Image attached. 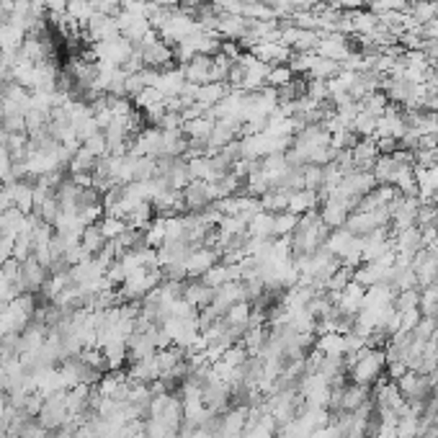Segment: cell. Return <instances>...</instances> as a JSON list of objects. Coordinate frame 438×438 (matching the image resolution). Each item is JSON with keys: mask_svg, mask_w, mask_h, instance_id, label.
<instances>
[{"mask_svg": "<svg viewBox=\"0 0 438 438\" xmlns=\"http://www.w3.org/2000/svg\"><path fill=\"white\" fill-rule=\"evenodd\" d=\"M346 371L354 384H364V387H374L384 374H387V356L384 348H369L364 346L359 354L343 356Z\"/></svg>", "mask_w": 438, "mask_h": 438, "instance_id": "cell-1", "label": "cell"}, {"mask_svg": "<svg viewBox=\"0 0 438 438\" xmlns=\"http://www.w3.org/2000/svg\"><path fill=\"white\" fill-rule=\"evenodd\" d=\"M163 281V271L160 269H140L135 274H129L121 286H116V294H119V302H132L140 304L142 299L147 297L150 291L157 289V283Z\"/></svg>", "mask_w": 438, "mask_h": 438, "instance_id": "cell-2", "label": "cell"}, {"mask_svg": "<svg viewBox=\"0 0 438 438\" xmlns=\"http://www.w3.org/2000/svg\"><path fill=\"white\" fill-rule=\"evenodd\" d=\"M137 50L142 52V60H145V67H152V70H168L176 55H173V47L165 44L160 39L157 31H150L140 44H135Z\"/></svg>", "mask_w": 438, "mask_h": 438, "instance_id": "cell-3", "label": "cell"}, {"mask_svg": "<svg viewBox=\"0 0 438 438\" xmlns=\"http://www.w3.org/2000/svg\"><path fill=\"white\" fill-rule=\"evenodd\" d=\"M67 392V389H64ZM64 392H57V395L47 397L42 405V410L36 415L39 425H42L44 431H60L67 420H70V412H67V405H64Z\"/></svg>", "mask_w": 438, "mask_h": 438, "instance_id": "cell-4", "label": "cell"}, {"mask_svg": "<svg viewBox=\"0 0 438 438\" xmlns=\"http://www.w3.org/2000/svg\"><path fill=\"white\" fill-rule=\"evenodd\" d=\"M397 387L403 392L405 403H428V397L433 395V384L425 374H417V371H405L400 379H397Z\"/></svg>", "mask_w": 438, "mask_h": 438, "instance_id": "cell-5", "label": "cell"}, {"mask_svg": "<svg viewBox=\"0 0 438 438\" xmlns=\"http://www.w3.org/2000/svg\"><path fill=\"white\" fill-rule=\"evenodd\" d=\"M181 196H184L186 212H204V209H209L217 201L212 184L209 181H196V178L181 191Z\"/></svg>", "mask_w": 438, "mask_h": 438, "instance_id": "cell-6", "label": "cell"}, {"mask_svg": "<svg viewBox=\"0 0 438 438\" xmlns=\"http://www.w3.org/2000/svg\"><path fill=\"white\" fill-rule=\"evenodd\" d=\"M47 276H50V271L44 269L42 263L31 255V258L21 261V271H18V286H21L23 294H36V291H42V283L47 281Z\"/></svg>", "mask_w": 438, "mask_h": 438, "instance_id": "cell-7", "label": "cell"}, {"mask_svg": "<svg viewBox=\"0 0 438 438\" xmlns=\"http://www.w3.org/2000/svg\"><path fill=\"white\" fill-rule=\"evenodd\" d=\"M219 261H222L219 250H214V247H209V245H201V247H196V250H191V255L186 258L189 279H201V276L212 269V266H217Z\"/></svg>", "mask_w": 438, "mask_h": 438, "instance_id": "cell-8", "label": "cell"}, {"mask_svg": "<svg viewBox=\"0 0 438 438\" xmlns=\"http://www.w3.org/2000/svg\"><path fill=\"white\" fill-rule=\"evenodd\" d=\"M85 36L91 39L93 44L99 42H106V39H113V36H119V26H116V18L108 13H96L91 16V21L85 23Z\"/></svg>", "mask_w": 438, "mask_h": 438, "instance_id": "cell-9", "label": "cell"}, {"mask_svg": "<svg viewBox=\"0 0 438 438\" xmlns=\"http://www.w3.org/2000/svg\"><path fill=\"white\" fill-rule=\"evenodd\" d=\"M184 302H189L196 312L206 310L214 299V289L204 279H186L184 281V294H181Z\"/></svg>", "mask_w": 438, "mask_h": 438, "instance_id": "cell-10", "label": "cell"}, {"mask_svg": "<svg viewBox=\"0 0 438 438\" xmlns=\"http://www.w3.org/2000/svg\"><path fill=\"white\" fill-rule=\"evenodd\" d=\"M96 392L101 397H108V400H124L129 392V374L127 371H119L113 369L108 374H103L96 384Z\"/></svg>", "mask_w": 438, "mask_h": 438, "instance_id": "cell-11", "label": "cell"}, {"mask_svg": "<svg viewBox=\"0 0 438 438\" xmlns=\"http://www.w3.org/2000/svg\"><path fill=\"white\" fill-rule=\"evenodd\" d=\"M364 294H366V286H361L359 281H351L343 291L335 294V307L340 310V315L346 318H356L364 307Z\"/></svg>", "mask_w": 438, "mask_h": 438, "instance_id": "cell-12", "label": "cell"}, {"mask_svg": "<svg viewBox=\"0 0 438 438\" xmlns=\"http://www.w3.org/2000/svg\"><path fill=\"white\" fill-rule=\"evenodd\" d=\"M366 403H371V387H364V384H354V382L343 384L338 410L335 412H356Z\"/></svg>", "mask_w": 438, "mask_h": 438, "instance_id": "cell-13", "label": "cell"}, {"mask_svg": "<svg viewBox=\"0 0 438 438\" xmlns=\"http://www.w3.org/2000/svg\"><path fill=\"white\" fill-rule=\"evenodd\" d=\"M250 52H253L261 62L269 64V67H276V64H289V57L294 55V50L286 47L283 42H261Z\"/></svg>", "mask_w": 438, "mask_h": 438, "instance_id": "cell-14", "label": "cell"}, {"mask_svg": "<svg viewBox=\"0 0 438 438\" xmlns=\"http://www.w3.org/2000/svg\"><path fill=\"white\" fill-rule=\"evenodd\" d=\"M237 302H245V289H242V281H230V283H222L214 289V299H212V307L219 312V315H225L232 304Z\"/></svg>", "mask_w": 438, "mask_h": 438, "instance_id": "cell-15", "label": "cell"}, {"mask_svg": "<svg viewBox=\"0 0 438 438\" xmlns=\"http://www.w3.org/2000/svg\"><path fill=\"white\" fill-rule=\"evenodd\" d=\"M8 196H11V204L16 209H21L23 214L34 212V184L28 181H16V184H8Z\"/></svg>", "mask_w": 438, "mask_h": 438, "instance_id": "cell-16", "label": "cell"}, {"mask_svg": "<svg viewBox=\"0 0 438 438\" xmlns=\"http://www.w3.org/2000/svg\"><path fill=\"white\" fill-rule=\"evenodd\" d=\"M320 217L330 230H338V227H346V219L351 217V209L346 204H340L335 198H325L320 204Z\"/></svg>", "mask_w": 438, "mask_h": 438, "instance_id": "cell-17", "label": "cell"}, {"mask_svg": "<svg viewBox=\"0 0 438 438\" xmlns=\"http://www.w3.org/2000/svg\"><path fill=\"white\" fill-rule=\"evenodd\" d=\"M129 379L132 382H140V384H152L160 379V366H157L155 356H150V359H140V361H132V366H129Z\"/></svg>", "mask_w": 438, "mask_h": 438, "instance_id": "cell-18", "label": "cell"}, {"mask_svg": "<svg viewBox=\"0 0 438 438\" xmlns=\"http://www.w3.org/2000/svg\"><path fill=\"white\" fill-rule=\"evenodd\" d=\"M354 281H359L361 286H374V283H389V269L382 263H361L359 269L354 271Z\"/></svg>", "mask_w": 438, "mask_h": 438, "instance_id": "cell-19", "label": "cell"}, {"mask_svg": "<svg viewBox=\"0 0 438 438\" xmlns=\"http://www.w3.org/2000/svg\"><path fill=\"white\" fill-rule=\"evenodd\" d=\"M26 219H28V214H23L21 209H16V206L6 209V212L0 214V235H3V237H18V235L26 230Z\"/></svg>", "mask_w": 438, "mask_h": 438, "instance_id": "cell-20", "label": "cell"}, {"mask_svg": "<svg viewBox=\"0 0 438 438\" xmlns=\"http://www.w3.org/2000/svg\"><path fill=\"white\" fill-rule=\"evenodd\" d=\"M227 93H230V85H227V83L196 85V103H201L204 108H214L217 103H222V101H225Z\"/></svg>", "mask_w": 438, "mask_h": 438, "instance_id": "cell-21", "label": "cell"}, {"mask_svg": "<svg viewBox=\"0 0 438 438\" xmlns=\"http://www.w3.org/2000/svg\"><path fill=\"white\" fill-rule=\"evenodd\" d=\"M318 206H320V193L312 191V189H302V191L289 193V209H286V212L302 217V214L312 212V209H318Z\"/></svg>", "mask_w": 438, "mask_h": 438, "instance_id": "cell-22", "label": "cell"}, {"mask_svg": "<svg viewBox=\"0 0 438 438\" xmlns=\"http://www.w3.org/2000/svg\"><path fill=\"white\" fill-rule=\"evenodd\" d=\"M26 31L11 21H0V52H18L21 50Z\"/></svg>", "mask_w": 438, "mask_h": 438, "instance_id": "cell-23", "label": "cell"}, {"mask_svg": "<svg viewBox=\"0 0 438 438\" xmlns=\"http://www.w3.org/2000/svg\"><path fill=\"white\" fill-rule=\"evenodd\" d=\"M356 235L348 230V227H338V230H330V235H327L325 240V247L330 250L335 258H343V255L348 253V247L354 245Z\"/></svg>", "mask_w": 438, "mask_h": 438, "instance_id": "cell-24", "label": "cell"}, {"mask_svg": "<svg viewBox=\"0 0 438 438\" xmlns=\"http://www.w3.org/2000/svg\"><path fill=\"white\" fill-rule=\"evenodd\" d=\"M240 343L245 346V351L250 356H261L263 348H266V343H269V327H266V325L247 327L245 335L240 338Z\"/></svg>", "mask_w": 438, "mask_h": 438, "instance_id": "cell-25", "label": "cell"}, {"mask_svg": "<svg viewBox=\"0 0 438 438\" xmlns=\"http://www.w3.org/2000/svg\"><path fill=\"white\" fill-rule=\"evenodd\" d=\"M247 235L258 237V240H274V214L261 209V212L247 222Z\"/></svg>", "mask_w": 438, "mask_h": 438, "instance_id": "cell-26", "label": "cell"}, {"mask_svg": "<svg viewBox=\"0 0 438 438\" xmlns=\"http://www.w3.org/2000/svg\"><path fill=\"white\" fill-rule=\"evenodd\" d=\"M315 348L322 356H346V338L340 332H322L315 338Z\"/></svg>", "mask_w": 438, "mask_h": 438, "instance_id": "cell-27", "label": "cell"}, {"mask_svg": "<svg viewBox=\"0 0 438 438\" xmlns=\"http://www.w3.org/2000/svg\"><path fill=\"white\" fill-rule=\"evenodd\" d=\"M106 242L108 240L103 237V232H101L99 222H96V225H88L83 230V235H80V245H83V250L91 255V258H96V255L106 247Z\"/></svg>", "mask_w": 438, "mask_h": 438, "instance_id": "cell-28", "label": "cell"}, {"mask_svg": "<svg viewBox=\"0 0 438 438\" xmlns=\"http://www.w3.org/2000/svg\"><path fill=\"white\" fill-rule=\"evenodd\" d=\"M343 70L340 67V62H332V60H327V57H320L315 55V60H312V67H310V80H332L338 72Z\"/></svg>", "mask_w": 438, "mask_h": 438, "instance_id": "cell-29", "label": "cell"}, {"mask_svg": "<svg viewBox=\"0 0 438 438\" xmlns=\"http://www.w3.org/2000/svg\"><path fill=\"white\" fill-rule=\"evenodd\" d=\"M261 209L271 214H281L289 209V191H281V189H271L261 196Z\"/></svg>", "mask_w": 438, "mask_h": 438, "instance_id": "cell-30", "label": "cell"}, {"mask_svg": "<svg viewBox=\"0 0 438 438\" xmlns=\"http://www.w3.org/2000/svg\"><path fill=\"white\" fill-rule=\"evenodd\" d=\"M397 168H400V163H397L392 155H379L376 157L374 168H371V176H374L376 184H392V181H395Z\"/></svg>", "mask_w": 438, "mask_h": 438, "instance_id": "cell-31", "label": "cell"}, {"mask_svg": "<svg viewBox=\"0 0 438 438\" xmlns=\"http://www.w3.org/2000/svg\"><path fill=\"white\" fill-rule=\"evenodd\" d=\"M420 315L423 318H438V283H428L420 289Z\"/></svg>", "mask_w": 438, "mask_h": 438, "instance_id": "cell-32", "label": "cell"}, {"mask_svg": "<svg viewBox=\"0 0 438 438\" xmlns=\"http://www.w3.org/2000/svg\"><path fill=\"white\" fill-rule=\"evenodd\" d=\"M96 165H99V157L91 155V152H88L85 147H80L78 152L72 155V160H70V170H72V173H93V170H96Z\"/></svg>", "mask_w": 438, "mask_h": 438, "instance_id": "cell-33", "label": "cell"}, {"mask_svg": "<svg viewBox=\"0 0 438 438\" xmlns=\"http://www.w3.org/2000/svg\"><path fill=\"white\" fill-rule=\"evenodd\" d=\"M297 222H299V217L291 212L274 214V237H289V235L294 232Z\"/></svg>", "mask_w": 438, "mask_h": 438, "instance_id": "cell-34", "label": "cell"}, {"mask_svg": "<svg viewBox=\"0 0 438 438\" xmlns=\"http://www.w3.org/2000/svg\"><path fill=\"white\" fill-rule=\"evenodd\" d=\"M99 227H101V232H103L106 240H116V237L127 230V222L119 217H111V214H103V217L99 219Z\"/></svg>", "mask_w": 438, "mask_h": 438, "instance_id": "cell-35", "label": "cell"}, {"mask_svg": "<svg viewBox=\"0 0 438 438\" xmlns=\"http://www.w3.org/2000/svg\"><path fill=\"white\" fill-rule=\"evenodd\" d=\"M291 80H294V72L289 70V64H276V67H271V72H269L266 88H274V91H279V88H283V85L291 83Z\"/></svg>", "mask_w": 438, "mask_h": 438, "instance_id": "cell-36", "label": "cell"}, {"mask_svg": "<svg viewBox=\"0 0 438 438\" xmlns=\"http://www.w3.org/2000/svg\"><path fill=\"white\" fill-rule=\"evenodd\" d=\"M417 307H420V289L397 291V297H395V310H397V312L417 310Z\"/></svg>", "mask_w": 438, "mask_h": 438, "instance_id": "cell-37", "label": "cell"}, {"mask_svg": "<svg viewBox=\"0 0 438 438\" xmlns=\"http://www.w3.org/2000/svg\"><path fill=\"white\" fill-rule=\"evenodd\" d=\"M417 431H420V417L405 412L397 423V438H417Z\"/></svg>", "mask_w": 438, "mask_h": 438, "instance_id": "cell-38", "label": "cell"}, {"mask_svg": "<svg viewBox=\"0 0 438 438\" xmlns=\"http://www.w3.org/2000/svg\"><path fill=\"white\" fill-rule=\"evenodd\" d=\"M438 225V206L436 204H420L417 206V217H415V227L417 230H425V227H436Z\"/></svg>", "mask_w": 438, "mask_h": 438, "instance_id": "cell-39", "label": "cell"}, {"mask_svg": "<svg viewBox=\"0 0 438 438\" xmlns=\"http://www.w3.org/2000/svg\"><path fill=\"white\" fill-rule=\"evenodd\" d=\"M83 147L91 152V155H96L101 160L103 155H108V145H106V137H103V132H96L93 137H88V140H83Z\"/></svg>", "mask_w": 438, "mask_h": 438, "instance_id": "cell-40", "label": "cell"}, {"mask_svg": "<svg viewBox=\"0 0 438 438\" xmlns=\"http://www.w3.org/2000/svg\"><path fill=\"white\" fill-rule=\"evenodd\" d=\"M436 318H420V322H417L415 327H412V338L420 340V343H425V340L433 338V330H436Z\"/></svg>", "mask_w": 438, "mask_h": 438, "instance_id": "cell-41", "label": "cell"}, {"mask_svg": "<svg viewBox=\"0 0 438 438\" xmlns=\"http://www.w3.org/2000/svg\"><path fill=\"white\" fill-rule=\"evenodd\" d=\"M420 310H405V312H400V330L403 332H412V327L420 322Z\"/></svg>", "mask_w": 438, "mask_h": 438, "instance_id": "cell-42", "label": "cell"}, {"mask_svg": "<svg viewBox=\"0 0 438 438\" xmlns=\"http://www.w3.org/2000/svg\"><path fill=\"white\" fill-rule=\"evenodd\" d=\"M310 438H340V431L332 423H327V425H322V428H315V431L310 433Z\"/></svg>", "mask_w": 438, "mask_h": 438, "instance_id": "cell-43", "label": "cell"}, {"mask_svg": "<svg viewBox=\"0 0 438 438\" xmlns=\"http://www.w3.org/2000/svg\"><path fill=\"white\" fill-rule=\"evenodd\" d=\"M189 438H214V436L209 431H204V428H196V431H193Z\"/></svg>", "mask_w": 438, "mask_h": 438, "instance_id": "cell-44", "label": "cell"}, {"mask_svg": "<svg viewBox=\"0 0 438 438\" xmlns=\"http://www.w3.org/2000/svg\"><path fill=\"white\" fill-rule=\"evenodd\" d=\"M6 307H8V302H3V299H0V315L6 312Z\"/></svg>", "mask_w": 438, "mask_h": 438, "instance_id": "cell-45", "label": "cell"}, {"mask_svg": "<svg viewBox=\"0 0 438 438\" xmlns=\"http://www.w3.org/2000/svg\"><path fill=\"white\" fill-rule=\"evenodd\" d=\"M431 247H438V225H436V242H433Z\"/></svg>", "mask_w": 438, "mask_h": 438, "instance_id": "cell-46", "label": "cell"}, {"mask_svg": "<svg viewBox=\"0 0 438 438\" xmlns=\"http://www.w3.org/2000/svg\"><path fill=\"white\" fill-rule=\"evenodd\" d=\"M0 237H3V235H0Z\"/></svg>", "mask_w": 438, "mask_h": 438, "instance_id": "cell-47", "label": "cell"}]
</instances>
